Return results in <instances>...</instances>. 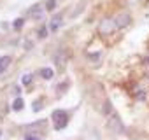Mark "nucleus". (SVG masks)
Masks as SVG:
<instances>
[{"mask_svg": "<svg viewBox=\"0 0 149 140\" xmlns=\"http://www.w3.org/2000/svg\"><path fill=\"white\" fill-rule=\"evenodd\" d=\"M32 79H33L32 74H25V76L21 77V84H23V86H30V84H32Z\"/></svg>", "mask_w": 149, "mask_h": 140, "instance_id": "11", "label": "nucleus"}, {"mask_svg": "<svg viewBox=\"0 0 149 140\" xmlns=\"http://www.w3.org/2000/svg\"><path fill=\"white\" fill-rule=\"evenodd\" d=\"M56 9V0H46V11H54Z\"/></svg>", "mask_w": 149, "mask_h": 140, "instance_id": "13", "label": "nucleus"}, {"mask_svg": "<svg viewBox=\"0 0 149 140\" xmlns=\"http://www.w3.org/2000/svg\"><path fill=\"white\" fill-rule=\"evenodd\" d=\"M23 25H25V18H16V19L13 21V28H14V30H19Z\"/></svg>", "mask_w": 149, "mask_h": 140, "instance_id": "10", "label": "nucleus"}, {"mask_svg": "<svg viewBox=\"0 0 149 140\" xmlns=\"http://www.w3.org/2000/svg\"><path fill=\"white\" fill-rule=\"evenodd\" d=\"M44 11H46V6H42V4H33V6L28 9V14H30L32 19H40V18L44 16Z\"/></svg>", "mask_w": 149, "mask_h": 140, "instance_id": "4", "label": "nucleus"}, {"mask_svg": "<svg viewBox=\"0 0 149 140\" xmlns=\"http://www.w3.org/2000/svg\"><path fill=\"white\" fill-rule=\"evenodd\" d=\"M40 109H42V102H35V103H33V110L37 112V110H40Z\"/></svg>", "mask_w": 149, "mask_h": 140, "instance_id": "16", "label": "nucleus"}, {"mask_svg": "<svg viewBox=\"0 0 149 140\" xmlns=\"http://www.w3.org/2000/svg\"><path fill=\"white\" fill-rule=\"evenodd\" d=\"M9 65H11V56H2L0 58V74L6 72Z\"/></svg>", "mask_w": 149, "mask_h": 140, "instance_id": "9", "label": "nucleus"}, {"mask_svg": "<svg viewBox=\"0 0 149 140\" xmlns=\"http://www.w3.org/2000/svg\"><path fill=\"white\" fill-rule=\"evenodd\" d=\"M88 60L98 63V61H100V53H90V54H88Z\"/></svg>", "mask_w": 149, "mask_h": 140, "instance_id": "14", "label": "nucleus"}, {"mask_svg": "<svg viewBox=\"0 0 149 140\" xmlns=\"http://www.w3.org/2000/svg\"><path fill=\"white\" fill-rule=\"evenodd\" d=\"M61 19H63V16H61V14H56V16L51 19V23H49V26H47V28H49L51 32H56V30L61 26Z\"/></svg>", "mask_w": 149, "mask_h": 140, "instance_id": "6", "label": "nucleus"}, {"mask_svg": "<svg viewBox=\"0 0 149 140\" xmlns=\"http://www.w3.org/2000/svg\"><path fill=\"white\" fill-rule=\"evenodd\" d=\"M39 76L42 77V79H53V76H54V70L53 68H49V67H44V68H40L39 70Z\"/></svg>", "mask_w": 149, "mask_h": 140, "instance_id": "7", "label": "nucleus"}, {"mask_svg": "<svg viewBox=\"0 0 149 140\" xmlns=\"http://www.w3.org/2000/svg\"><path fill=\"white\" fill-rule=\"evenodd\" d=\"M51 119H53V123H54V128L60 131V130H63V128L67 126V123H68V114H67V110L56 109V110H53Z\"/></svg>", "mask_w": 149, "mask_h": 140, "instance_id": "1", "label": "nucleus"}, {"mask_svg": "<svg viewBox=\"0 0 149 140\" xmlns=\"http://www.w3.org/2000/svg\"><path fill=\"white\" fill-rule=\"evenodd\" d=\"M25 140H40V138H39V137H35V135H28Z\"/></svg>", "mask_w": 149, "mask_h": 140, "instance_id": "17", "label": "nucleus"}, {"mask_svg": "<svg viewBox=\"0 0 149 140\" xmlns=\"http://www.w3.org/2000/svg\"><path fill=\"white\" fill-rule=\"evenodd\" d=\"M11 107H13V110H14V112H19V110H23V109H25V100L18 96V98H14V102H13V105H11Z\"/></svg>", "mask_w": 149, "mask_h": 140, "instance_id": "8", "label": "nucleus"}, {"mask_svg": "<svg viewBox=\"0 0 149 140\" xmlns=\"http://www.w3.org/2000/svg\"><path fill=\"white\" fill-rule=\"evenodd\" d=\"M114 21H116V26H118V28H126V26H130V23H132V16H130L128 12H121V14H118V16L114 18Z\"/></svg>", "mask_w": 149, "mask_h": 140, "instance_id": "5", "label": "nucleus"}, {"mask_svg": "<svg viewBox=\"0 0 149 140\" xmlns=\"http://www.w3.org/2000/svg\"><path fill=\"white\" fill-rule=\"evenodd\" d=\"M0 135H2V131H0Z\"/></svg>", "mask_w": 149, "mask_h": 140, "instance_id": "18", "label": "nucleus"}, {"mask_svg": "<svg viewBox=\"0 0 149 140\" xmlns=\"http://www.w3.org/2000/svg\"><path fill=\"white\" fill-rule=\"evenodd\" d=\"M67 88H68V82H67V81H63V82H60V86L56 88V91H58V95H61V93H63V91H65Z\"/></svg>", "mask_w": 149, "mask_h": 140, "instance_id": "15", "label": "nucleus"}, {"mask_svg": "<svg viewBox=\"0 0 149 140\" xmlns=\"http://www.w3.org/2000/svg\"><path fill=\"white\" fill-rule=\"evenodd\" d=\"M107 126H109L112 131H116V133H123V130H125V124L121 123V119H119V116H118V114H112V116L109 117Z\"/></svg>", "mask_w": 149, "mask_h": 140, "instance_id": "3", "label": "nucleus"}, {"mask_svg": "<svg viewBox=\"0 0 149 140\" xmlns=\"http://www.w3.org/2000/svg\"><path fill=\"white\" fill-rule=\"evenodd\" d=\"M98 30H100V33H104V35H111V33H114V32L118 30V26H116V21H114V19L105 18V19L98 25Z\"/></svg>", "mask_w": 149, "mask_h": 140, "instance_id": "2", "label": "nucleus"}, {"mask_svg": "<svg viewBox=\"0 0 149 140\" xmlns=\"http://www.w3.org/2000/svg\"><path fill=\"white\" fill-rule=\"evenodd\" d=\"M47 30H49L47 26H40V28L37 30V35H39V39H46V37H47Z\"/></svg>", "mask_w": 149, "mask_h": 140, "instance_id": "12", "label": "nucleus"}]
</instances>
